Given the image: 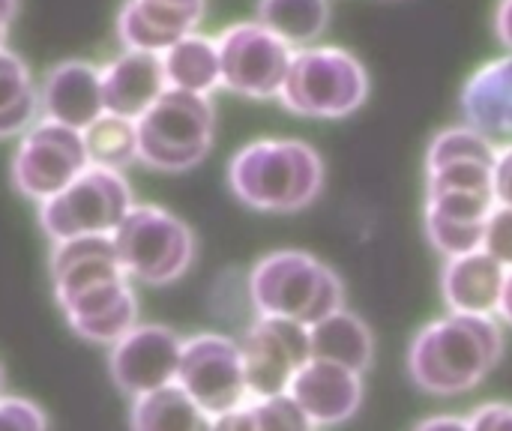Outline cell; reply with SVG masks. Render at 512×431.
I'll return each instance as SVG.
<instances>
[{
	"instance_id": "obj_7",
	"label": "cell",
	"mask_w": 512,
	"mask_h": 431,
	"mask_svg": "<svg viewBox=\"0 0 512 431\" xmlns=\"http://www.w3.org/2000/svg\"><path fill=\"white\" fill-rule=\"evenodd\" d=\"M132 207L126 177L120 171L90 165L75 183L42 201L39 225L54 243L75 237H111Z\"/></svg>"
},
{
	"instance_id": "obj_2",
	"label": "cell",
	"mask_w": 512,
	"mask_h": 431,
	"mask_svg": "<svg viewBox=\"0 0 512 431\" xmlns=\"http://www.w3.org/2000/svg\"><path fill=\"white\" fill-rule=\"evenodd\" d=\"M228 183L255 210L294 213L321 195L324 159L312 144L297 138H258L234 153Z\"/></svg>"
},
{
	"instance_id": "obj_29",
	"label": "cell",
	"mask_w": 512,
	"mask_h": 431,
	"mask_svg": "<svg viewBox=\"0 0 512 431\" xmlns=\"http://www.w3.org/2000/svg\"><path fill=\"white\" fill-rule=\"evenodd\" d=\"M249 414H252L255 431H315V423L288 393L255 399L249 405Z\"/></svg>"
},
{
	"instance_id": "obj_32",
	"label": "cell",
	"mask_w": 512,
	"mask_h": 431,
	"mask_svg": "<svg viewBox=\"0 0 512 431\" xmlns=\"http://www.w3.org/2000/svg\"><path fill=\"white\" fill-rule=\"evenodd\" d=\"M471 431H512V405L504 402H492L474 411V417L468 420Z\"/></svg>"
},
{
	"instance_id": "obj_17",
	"label": "cell",
	"mask_w": 512,
	"mask_h": 431,
	"mask_svg": "<svg viewBox=\"0 0 512 431\" xmlns=\"http://www.w3.org/2000/svg\"><path fill=\"white\" fill-rule=\"evenodd\" d=\"M39 108L48 120L60 126H69L75 132L90 129L105 114L102 69L84 60L57 63L39 90Z\"/></svg>"
},
{
	"instance_id": "obj_8",
	"label": "cell",
	"mask_w": 512,
	"mask_h": 431,
	"mask_svg": "<svg viewBox=\"0 0 512 431\" xmlns=\"http://www.w3.org/2000/svg\"><path fill=\"white\" fill-rule=\"evenodd\" d=\"M90 168L84 135L54 120L36 123L12 156V186L33 201H48Z\"/></svg>"
},
{
	"instance_id": "obj_35",
	"label": "cell",
	"mask_w": 512,
	"mask_h": 431,
	"mask_svg": "<svg viewBox=\"0 0 512 431\" xmlns=\"http://www.w3.org/2000/svg\"><path fill=\"white\" fill-rule=\"evenodd\" d=\"M495 30L501 36V42L512 51V0H501V6L495 12Z\"/></svg>"
},
{
	"instance_id": "obj_9",
	"label": "cell",
	"mask_w": 512,
	"mask_h": 431,
	"mask_svg": "<svg viewBox=\"0 0 512 431\" xmlns=\"http://www.w3.org/2000/svg\"><path fill=\"white\" fill-rule=\"evenodd\" d=\"M177 387L213 420L240 408L249 396L240 345L219 333H201L183 342Z\"/></svg>"
},
{
	"instance_id": "obj_20",
	"label": "cell",
	"mask_w": 512,
	"mask_h": 431,
	"mask_svg": "<svg viewBox=\"0 0 512 431\" xmlns=\"http://www.w3.org/2000/svg\"><path fill=\"white\" fill-rule=\"evenodd\" d=\"M165 90L168 81H165L162 54L129 48L102 69L105 114L138 120Z\"/></svg>"
},
{
	"instance_id": "obj_25",
	"label": "cell",
	"mask_w": 512,
	"mask_h": 431,
	"mask_svg": "<svg viewBox=\"0 0 512 431\" xmlns=\"http://www.w3.org/2000/svg\"><path fill=\"white\" fill-rule=\"evenodd\" d=\"M210 417L177 387L138 396L129 411V431H210Z\"/></svg>"
},
{
	"instance_id": "obj_30",
	"label": "cell",
	"mask_w": 512,
	"mask_h": 431,
	"mask_svg": "<svg viewBox=\"0 0 512 431\" xmlns=\"http://www.w3.org/2000/svg\"><path fill=\"white\" fill-rule=\"evenodd\" d=\"M0 431H48V417L30 399L0 396Z\"/></svg>"
},
{
	"instance_id": "obj_5",
	"label": "cell",
	"mask_w": 512,
	"mask_h": 431,
	"mask_svg": "<svg viewBox=\"0 0 512 431\" xmlns=\"http://www.w3.org/2000/svg\"><path fill=\"white\" fill-rule=\"evenodd\" d=\"M369 96V75L363 63L333 45L303 48L294 54L279 99L300 117L339 120L354 114Z\"/></svg>"
},
{
	"instance_id": "obj_33",
	"label": "cell",
	"mask_w": 512,
	"mask_h": 431,
	"mask_svg": "<svg viewBox=\"0 0 512 431\" xmlns=\"http://www.w3.org/2000/svg\"><path fill=\"white\" fill-rule=\"evenodd\" d=\"M492 189H495V201L501 207H512V144L498 150L495 159V174H492Z\"/></svg>"
},
{
	"instance_id": "obj_15",
	"label": "cell",
	"mask_w": 512,
	"mask_h": 431,
	"mask_svg": "<svg viewBox=\"0 0 512 431\" xmlns=\"http://www.w3.org/2000/svg\"><path fill=\"white\" fill-rule=\"evenodd\" d=\"M57 306L66 324L84 342H96V345H114L138 324V300L126 282V273L96 282L60 300Z\"/></svg>"
},
{
	"instance_id": "obj_36",
	"label": "cell",
	"mask_w": 512,
	"mask_h": 431,
	"mask_svg": "<svg viewBox=\"0 0 512 431\" xmlns=\"http://www.w3.org/2000/svg\"><path fill=\"white\" fill-rule=\"evenodd\" d=\"M414 431H471V429H468V423H465V420H459V417H432V420L420 423Z\"/></svg>"
},
{
	"instance_id": "obj_16",
	"label": "cell",
	"mask_w": 512,
	"mask_h": 431,
	"mask_svg": "<svg viewBox=\"0 0 512 431\" xmlns=\"http://www.w3.org/2000/svg\"><path fill=\"white\" fill-rule=\"evenodd\" d=\"M363 393V375L324 360H309L288 387V396L315 426L348 423L363 408Z\"/></svg>"
},
{
	"instance_id": "obj_38",
	"label": "cell",
	"mask_w": 512,
	"mask_h": 431,
	"mask_svg": "<svg viewBox=\"0 0 512 431\" xmlns=\"http://www.w3.org/2000/svg\"><path fill=\"white\" fill-rule=\"evenodd\" d=\"M498 312L504 315V321L512 324V270L507 273V285H504V297H501V309Z\"/></svg>"
},
{
	"instance_id": "obj_28",
	"label": "cell",
	"mask_w": 512,
	"mask_h": 431,
	"mask_svg": "<svg viewBox=\"0 0 512 431\" xmlns=\"http://www.w3.org/2000/svg\"><path fill=\"white\" fill-rule=\"evenodd\" d=\"M81 135H84L87 159L96 168L120 171L132 159H138V129H135V120H126V117H117V114H102Z\"/></svg>"
},
{
	"instance_id": "obj_39",
	"label": "cell",
	"mask_w": 512,
	"mask_h": 431,
	"mask_svg": "<svg viewBox=\"0 0 512 431\" xmlns=\"http://www.w3.org/2000/svg\"><path fill=\"white\" fill-rule=\"evenodd\" d=\"M0 390H3V369H0Z\"/></svg>"
},
{
	"instance_id": "obj_10",
	"label": "cell",
	"mask_w": 512,
	"mask_h": 431,
	"mask_svg": "<svg viewBox=\"0 0 512 431\" xmlns=\"http://www.w3.org/2000/svg\"><path fill=\"white\" fill-rule=\"evenodd\" d=\"M222 84L249 99L279 96L294 60V48L258 21L231 24L219 39Z\"/></svg>"
},
{
	"instance_id": "obj_11",
	"label": "cell",
	"mask_w": 512,
	"mask_h": 431,
	"mask_svg": "<svg viewBox=\"0 0 512 431\" xmlns=\"http://www.w3.org/2000/svg\"><path fill=\"white\" fill-rule=\"evenodd\" d=\"M240 351H243L249 396L255 399L285 396L297 372L312 360L309 327L288 318L258 315L249 324Z\"/></svg>"
},
{
	"instance_id": "obj_4",
	"label": "cell",
	"mask_w": 512,
	"mask_h": 431,
	"mask_svg": "<svg viewBox=\"0 0 512 431\" xmlns=\"http://www.w3.org/2000/svg\"><path fill=\"white\" fill-rule=\"evenodd\" d=\"M138 159L156 171H189L210 153L216 114L207 96L168 87L138 120Z\"/></svg>"
},
{
	"instance_id": "obj_27",
	"label": "cell",
	"mask_w": 512,
	"mask_h": 431,
	"mask_svg": "<svg viewBox=\"0 0 512 431\" xmlns=\"http://www.w3.org/2000/svg\"><path fill=\"white\" fill-rule=\"evenodd\" d=\"M39 96L33 90L30 72L12 51L0 48V138L18 135L30 126Z\"/></svg>"
},
{
	"instance_id": "obj_3",
	"label": "cell",
	"mask_w": 512,
	"mask_h": 431,
	"mask_svg": "<svg viewBox=\"0 0 512 431\" xmlns=\"http://www.w3.org/2000/svg\"><path fill=\"white\" fill-rule=\"evenodd\" d=\"M249 303L258 315L288 318L303 327L345 309V285L315 255L279 249L264 255L249 273Z\"/></svg>"
},
{
	"instance_id": "obj_1",
	"label": "cell",
	"mask_w": 512,
	"mask_h": 431,
	"mask_svg": "<svg viewBox=\"0 0 512 431\" xmlns=\"http://www.w3.org/2000/svg\"><path fill=\"white\" fill-rule=\"evenodd\" d=\"M504 360V333L486 315H444L408 345V378L429 396L477 390Z\"/></svg>"
},
{
	"instance_id": "obj_13",
	"label": "cell",
	"mask_w": 512,
	"mask_h": 431,
	"mask_svg": "<svg viewBox=\"0 0 512 431\" xmlns=\"http://www.w3.org/2000/svg\"><path fill=\"white\" fill-rule=\"evenodd\" d=\"M498 150L486 135L471 126H453L432 138L426 153V192L444 189H474V192H495Z\"/></svg>"
},
{
	"instance_id": "obj_14",
	"label": "cell",
	"mask_w": 512,
	"mask_h": 431,
	"mask_svg": "<svg viewBox=\"0 0 512 431\" xmlns=\"http://www.w3.org/2000/svg\"><path fill=\"white\" fill-rule=\"evenodd\" d=\"M495 207H498L495 192H474V189L426 192V237L447 258L477 252L483 249L486 222Z\"/></svg>"
},
{
	"instance_id": "obj_18",
	"label": "cell",
	"mask_w": 512,
	"mask_h": 431,
	"mask_svg": "<svg viewBox=\"0 0 512 431\" xmlns=\"http://www.w3.org/2000/svg\"><path fill=\"white\" fill-rule=\"evenodd\" d=\"M204 15V0H126L117 33L126 48L162 54L192 33Z\"/></svg>"
},
{
	"instance_id": "obj_21",
	"label": "cell",
	"mask_w": 512,
	"mask_h": 431,
	"mask_svg": "<svg viewBox=\"0 0 512 431\" xmlns=\"http://www.w3.org/2000/svg\"><path fill=\"white\" fill-rule=\"evenodd\" d=\"M462 114L471 129L492 138H512V54L480 66L462 90Z\"/></svg>"
},
{
	"instance_id": "obj_22",
	"label": "cell",
	"mask_w": 512,
	"mask_h": 431,
	"mask_svg": "<svg viewBox=\"0 0 512 431\" xmlns=\"http://www.w3.org/2000/svg\"><path fill=\"white\" fill-rule=\"evenodd\" d=\"M123 276L111 237H75L54 243L51 252V288L54 300H66L96 282Z\"/></svg>"
},
{
	"instance_id": "obj_26",
	"label": "cell",
	"mask_w": 512,
	"mask_h": 431,
	"mask_svg": "<svg viewBox=\"0 0 512 431\" xmlns=\"http://www.w3.org/2000/svg\"><path fill=\"white\" fill-rule=\"evenodd\" d=\"M327 18H330L327 0H261L258 3V24H264L291 48L315 42L324 33Z\"/></svg>"
},
{
	"instance_id": "obj_19",
	"label": "cell",
	"mask_w": 512,
	"mask_h": 431,
	"mask_svg": "<svg viewBox=\"0 0 512 431\" xmlns=\"http://www.w3.org/2000/svg\"><path fill=\"white\" fill-rule=\"evenodd\" d=\"M507 267L495 261L486 249L450 258L441 273V297L456 315H486L501 309Z\"/></svg>"
},
{
	"instance_id": "obj_12",
	"label": "cell",
	"mask_w": 512,
	"mask_h": 431,
	"mask_svg": "<svg viewBox=\"0 0 512 431\" xmlns=\"http://www.w3.org/2000/svg\"><path fill=\"white\" fill-rule=\"evenodd\" d=\"M183 339L165 324H135L120 342L111 345L108 372L120 393L129 399L171 387L180 372Z\"/></svg>"
},
{
	"instance_id": "obj_31",
	"label": "cell",
	"mask_w": 512,
	"mask_h": 431,
	"mask_svg": "<svg viewBox=\"0 0 512 431\" xmlns=\"http://www.w3.org/2000/svg\"><path fill=\"white\" fill-rule=\"evenodd\" d=\"M483 249L501 261L507 270H512V207H495L489 222H486V234H483Z\"/></svg>"
},
{
	"instance_id": "obj_6",
	"label": "cell",
	"mask_w": 512,
	"mask_h": 431,
	"mask_svg": "<svg viewBox=\"0 0 512 431\" xmlns=\"http://www.w3.org/2000/svg\"><path fill=\"white\" fill-rule=\"evenodd\" d=\"M111 243L123 273L153 288L177 282L195 261V237L189 225L153 204L132 207L111 234Z\"/></svg>"
},
{
	"instance_id": "obj_34",
	"label": "cell",
	"mask_w": 512,
	"mask_h": 431,
	"mask_svg": "<svg viewBox=\"0 0 512 431\" xmlns=\"http://www.w3.org/2000/svg\"><path fill=\"white\" fill-rule=\"evenodd\" d=\"M210 431H255L252 414H249V405H240V408H234V411L216 417Z\"/></svg>"
},
{
	"instance_id": "obj_23",
	"label": "cell",
	"mask_w": 512,
	"mask_h": 431,
	"mask_svg": "<svg viewBox=\"0 0 512 431\" xmlns=\"http://www.w3.org/2000/svg\"><path fill=\"white\" fill-rule=\"evenodd\" d=\"M309 345H312V360L336 363L357 375H363L375 360V336L369 324L348 309H339L324 321L312 324Z\"/></svg>"
},
{
	"instance_id": "obj_24",
	"label": "cell",
	"mask_w": 512,
	"mask_h": 431,
	"mask_svg": "<svg viewBox=\"0 0 512 431\" xmlns=\"http://www.w3.org/2000/svg\"><path fill=\"white\" fill-rule=\"evenodd\" d=\"M162 66H165V81L174 90L207 96L213 87L222 84L219 48L213 39L198 33H189L180 42H174L168 51H162Z\"/></svg>"
},
{
	"instance_id": "obj_37",
	"label": "cell",
	"mask_w": 512,
	"mask_h": 431,
	"mask_svg": "<svg viewBox=\"0 0 512 431\" xmlns=\"http://www.w3.org/2000/svg\"><path fill=\"white\" fill-rule=\"evenodd\" d=\"M15 9H18V0H0V48H3L6 27H9V21H12Z\"/></svg>"
}]
</instances>
